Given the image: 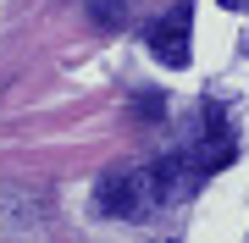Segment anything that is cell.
Wrapping results in <instances>:
<instances>
[{
  "instance_id": "obj_1",
  "label": "cell",
  "mask_w": 249,
  "mask_h": 243,
  "mask_svg": "<svg viewBox=\"0 0 249 243\" xmlns=\"http://www.w3.org/2000/svg\"><path fill=\"white\" fill-rule=\"evenodd\" d=\"M188 33H194V17H188V6L178 0V6H172L166 17L150 28V55H155L160 66H172V72H178V66H188V55H194Z\"/></svg>"
},
{
  "instance_id": "obj_2",
  "label": "cell",
  "mask_w": 249,
  "mask_h": 243,
  "mask_svg": "<svg viewBox=\"0 0 249 243\" xmlns=\"http://www.w3.org/2000/svg\"><path fill=\"white\" fill-rule=\"evenodd\" d=\"M45 221V199L22 182H6L0 177V238H22V232H39Z\"/></svg>"
},
{
  "instance_id": "obj_3",
  "label": "cell",
  "mask_w": 249,
  "mask_h": 243,
  "mask_svg": "<svg viewBox=\"0 0 249 243\" xmlns=\"http://www.w3.org/2000/svg\"><path fill=\"white\" fill-rule=\"evenodd\" d=\"M144 199H150V182H144L139 171H111L94 188V210L100 216H139Z\"/></svg>"
},
{
  "instance_id": "obj_4",
  "label": "cell",
  "mask_w": 249,
  "mask_h": 243,
  "mask_svg": "<svg viewBox=\"0 0 249 243\" xmlns=\"http://www.w3.org/2000/svg\"><path fill=\"white\" fill-rule=\"evenodd\" d=\"M188 171H194V161L188 155H166L155 171H144V182H150V199H160V205H172V199H183L188 188Z\"/></svg>"
},
{
  "instance_id": "obj_5",
  "label": "cell",
  "mask_w": 249,
  "mask_h": 243,
  "mask_svg": "<svg viewBox=\"0 0 249 243\" xmlns=\"http://www.w3.org/2000/svg\"><path fill=\"white\" fill-rule=\"evenodd\" d=\"M188 161H194V171H222V166L238 161V144H232L227 127H211V133H205V144H194Z\"/></svg>"
},
{
  "instance_id": "obj_6",
  "label": "cell",
  "mask_w": 249,
  "mask_h": 243,
  "mask_svg": "<svg viewBox=\"0 0 249 243\" xmlns=\"http://www.w3.org/2000/svg\"><path fill=\"white\" fill-rule=\"evenodd\" d=\"M133 116H150V122H155V116H160V94H139V99H133Z\"/></svg>"
},
{
  "instance_id": "obj_7",
  "label": "cell",
  "mask_w": 249,
  "mask_h": 243,
  "mask_svg": "<svg viewBox=\"0 0 249 243\" xmlns=\"http://www.w3.org/2000/svg\"><path fill=\"white\" fill-rule=\"evenodd\" d=\"M94 22H106V28H116V22H122V11H116V0H106V6L94 0Z\"/></svg>"
},
{
  "instance_id": "obj_8",
  "label": "cell",
  "mask_w": 249,
  "mask_h": 243,
  "mask_svg": "<svg viewBox=\"0 0 249 243\" xmlns=\"http://www.w3.org/2000/svg\"><path fill=\"white\" fill-rule=\"evenodd\" d=\"M222 6H227V11H249V0H222Z\"/></svg>"
}]
</instances>
